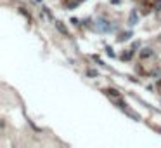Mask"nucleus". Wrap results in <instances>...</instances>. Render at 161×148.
Returning a JSON list of instances; mask_svg holds the SVG:
<instances>
[{
  "label": "nucleus",
  "mask_w": 161,
  "mask_h": 148,
  "mask_svg": "<svg viewBox=\"0 0 161 148\" xmlns=\"http://www.w3.org/2000/svg\"><path fill=\"white\" fill-rule=\"evenodd\" d=\"M97 28L101 31H111L113 30V26L106 21V19H97Z\"/></svg>",
  "instance_id": "1"
},
{
  "label": "nucleus",
  "mask_w": 161,
  "mask_h": 148,
  "mask_svg": "<svg viewBox=\"0 0 161 148\" xmlns=\"http://www.w3.org/2000/svg\"><path fill=\"white\" fill-rule=\"evenodd\" d=\"M137 19H139V14H137V11H132L130 19H128V23H130V25H135V23H137Z\"/></svg>",
  "instance_id": "2"
},
{
  "label": "nucleus",
  "mask_w": 161,
  "mask_h": 148,
  "mask_svg": "<svg viewBox=\"0 0 161 148\" xmlns=\"http://www.w3.org/2000/svg\"><path fill=\"white\" fill-rule=\"evenodd\" d=\"M149 56H153V51H151L149 47L142 49V52H140V58H149Z\"/></svg>",
  "instance_id": "3"
},
{
  "label": "nucleus",
  "mask_w": 161,
  "mask_h": 148,
  "mask_svg": "<svg viewBox=\"0 0 161 148\" xmlns=\"http://www.w3.org/2000/svg\"><path fill=\"white\" fill-rule=\"evenodd\" d=\"M106 94H108L109 98H120L118 91H114V89H108V91H106Z\"/></svg>",
  "instance_id": "4"
},
{
  "label": "nucleus",
  "mask_w": 161,
  "mask_h": 148,
  "mask_svg": "<svg viewBox=\"0 0 161 148\" xmlns=\"http://www.w3.org/2000/svg\"><path fill=\"white\" fill-rule=\"evenodd\" d=\"M56 26H57V28H59V31H61V33H64V35H68V30H66V28H64V26H63V23H59V21H56Z\"/></svg>",
  "instance_id": "5"
},
{
  "label": "nucleus",
  "mask_w": 161,
  "mask_h": 148,
  "mask_svg": "<svg viewBox=\"0 0 161 148\" xmlns=\"http://www.w3.org/2000/svg\"><path fill=\"white\" fill-rule=\"evenodd\" d=\"M132 54H133V51H128L127 54H123V59H130V58H132Z\"/></svg>",
  "instance_id": "6"
},
{
  "label": "nucleus",
  "mask_w": 161,
  "mask_h": 148,
  "mask_svg": "<svg viewBox=\"0 0 161 148\" xmlns=\"http://www.w3.org/2000/svg\"><path fill=\"white\" fill-rule=\"evenodd\" d=\"M156 11H161V0H156V5H154Z\"/></svg>",
  "instance_id": "7"
},
{
  "label": "nucleus",
  "mask_w": 161,
  "mask_h": 148,
  "mask_svg": "<svg viewBox=\"0 0 161 148\" xmlns=\"http://www.w3.org/2000/svg\"><path fill=\"white\" fill-rule=\"evenodd\" d=\"M127 38H130V33H123L120 37V40H127Z\"/></svg>",
  "instance_id": "8"
},
{
  "label": "nucleus",
  "mask_w": 161,
  "mask_h": 148,
  "mask_svg": "<svg viewBox=\"0 0 161 148\" xmlns=\"http://www.w3.org/2000/svg\"><path fill=\"white\" fill-rule=\"evenodd\" d=\"M88 75H90V77H95V75H97V72H94V70H90V72H88Z\"/></svg>",
  "instance_id": "9"
},
{
  "label": "nucleus",
  "mask_w": 161,
  "mask_h": 148,
  "mask_svg": "<svg viewBox=\"0 0 161 148\" xmlns=\"http://www.w3.org/2000/svg\"><path fill=\"white\" fill-rule=\"evenodd\" d=\"M108 54H109V56H111V58L114 56V52H113V49H111V47H109V49H108Z\"/></svg>",
  "instance_id": "10"
}]
</instances>
